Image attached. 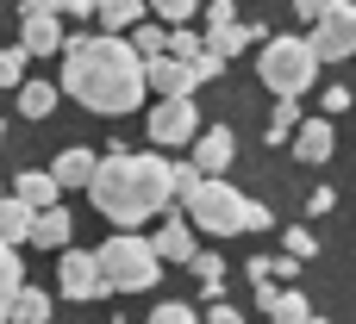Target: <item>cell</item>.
<instances>
[{
    "instance_id": "8fae6325",
    "label": "cell",
    "mask_w": 356,
    "mask_h": 324,
    "mask_svg": "<svg viewBox=\"0 0 356 324\" xmlns=\"http://www.w3.org/2000/svg\"><path fill=\"white\" fill-rule=\"evenodd\" d=\"M194 87H200L194 62H181V56H156V62H150V94L175 100V94H194Z\"/></svg>"
},
{
    "instance_id": "74e56055",
    "label": "cell",
    "mask_w": 356,
    "mask_h": 324,
    "mask_svg": "<svg viewBox=\"0 0 356 324\" xmlns=\"http://www.w3.org/2000/svg\"><path fill=\"white\" fill-rule=\"evenodd\" d=\"M0 137H6V119H0Z\"/></svg>"
},
{
    "instance_id": "ab89813d",
    "label": "cell",
    "mask_w": 356,
    "mask_h": 324,
    "mask_svg": "<svg viewBox=\"0 0 356 324\" xmlns=\"http://www.w3.org/2000/svg\"><path fill=\"white\" fill-rule=\"evenodd\" d=\"M313 324H325V318H313Z\"/></svg>"
},
{
    "instance_id": "e575fe53",
    "label": "cell",
    "mask_w": 356,
    "mask_h": 324,
    "mask_svg": "<svg viewBox=\"0 0 356 324\" xmlns=\"http://www.w3.org/2000/svg\"><path fill=\"white\" fill-rule=\"evenodd\" d=\"M325 6H332V0H294V12H300L307 25H319V12H325Z\"/></svg>"
},
{
    "instance_id": "30bf717a",
    "label": "cell",
    "mask_w": 356,
    "mask_h": 324,
    "mask_svg": "<svg viewBox=\"0 0 356 324\" xmlns=\"http://www.w3.org/2000/svg\"><path fill=\"white\" fill-rule=\"evenodd\" d=\"M188 156H194V162H200L207 175H225V169L238 162V137H232L225 125H207V131L194 137V150H188Z\"/></svg>"
},
{
    "instance_id": "52a82bcc",
    "label": "cell",
    "mask_w": 356,
    "mask_h": 324,
    "mask_svg": "<svg viewBox=\"0 0 356 324\" xmlns=\"http://www.w3.org/2000/svg\"><path fill=\"white\" fill-rule=\"evenodd\" d=\"M307 37L319 44V56H325V62H344V56H356V0H332Z\"/></svg>"
},
{
    "instance_id": "d6a6232c",
    "label": "cell",
    "mask_w": 356,
    "mask_h": 324,
    "mask_svg": "<svg viewBox=\"0 0 356 324\" xmlns=\"http://www.w3.org/2000/svg\"><path fill=\"white\" fill-rule=\"evenodd\" d=\"M207 324H244V312H238V306H225V300H213V312H207Z\"/></svg>"
},
{
    "instance_id": "e0dca14e",
    "label": "cell",
    "mask_w": 356,
    "mask_h": 324,
    "mask_svg": "<svg viewBox=\"0 0 356 324\" xmlns=\"http://www.w3.org/2000/svg\"><path fill=\"white\" fill-rule=\"evenodd\" d=\"M25 275H19V244L0 237V324H13V300H19Z\"/></svg>"
},
{
    "instance_id": "9a60e30c",
    "label": "cell",
    "mask_w": 356,
    "mask_h": 324,
    "mask_svg": "<svg viewBox=\"0 0 356 324\" xmlns=\"http://www.w3.org/2000/svg\"><path fill=\"white\" fill-rule=\"evenodd\" d=\"M31 231H38V206L19 200V194H6L0 200V237L6 244H31Z\"/></svg>"
},
{
    "instance_id": "7402d4cb",
    "label": "cell",
    "mask_w": 356,
    "mask_h": 324,
    "mask_svg": "<svg viewBox=\"0 0 356 324\" xmlns=\"http://www.w3.org/2000/svg\"><path fill=\"white\" fill-rule=\"evenodd\" d=\"M13 324H50V293L19 287V300H13Z\"/></svg>"
},
{
    "instance_id": "8992f818",
    "label": "cell",
    "mask_w": 356,
    "mask_h": 324,
    "mask_svg": "<svg viewBox=\"0 0 356 324\" xmlns=\"http://www.w3.org/2000/svg\"><path fill=\"white\" fill-rule=\"evenodd\" d=\"M200 131H207V125H200L194 94H175V100H156V106H150V144H163V150H194Z\"/></svg>"
},
{
    "instance_id": "8d00e7d4",
    "label": "cell",
    "mask_w": 356,
    "mask_h": 324,
    "mask_svg": "<svg viewBox=\"0 0 356 324\" xmlns=\"http://www.w3.org/2000/svg\"><path fill=\"white\" fill-rule=\"evenodd\" d=\"M307 212H332V187H313L307 194Z\"/></svg>"
},
{
    "instance_id": "f1b7e54d",
    "label": "cell",
    "mask_w": 356,
    "mask_h": 324,
    "mask_svg": "<svg viewBox=\"0 0 356 324\" xmlns=\"http://www.w3.org/2000/svg\"><path fill=\"white\" fill-rule=\"evenodd\" d=\"M150 324H200V318H194V312H188L181 300H163V306L150 312Z\"/></svg>"
},
{
    "instance_id": "d4e9b609",
    "label": "cell",
    "mask_w": 356,
    "mask_h": 324,
    "mask_svg": "<svg viewBox=\"0 0 356 324\" xmlns=\"http://www.w3.org/2000/svg\"><path fill=\"white\" fill-rule=\"evenodd\" d=\"M300 131V100H275V119H269V144H288Z\"/></svg>"
},
{
    "instance_id": "d6986e66",
    "label": "cell",
    "mask_w": 356,
    "mask_h": 324,
    "mask_svg": "<svg viewBox=\"0 0 356 324\" xmlns=\"http://www.w3.org/2000/svg\"><path fill=\"white\" fill-rule=\"evenodd\" d=\"M56 94H63V87H50V81H25V87H19V112H25V119H50V112H56Z\"/></svg>"
},
{
    "instance_id": "cb8c5ba5",
    "label": "cell",
    "mask_w": 356,
    "mask_h": 324,
    "mask_svg": "<svg viewBox=\"0 0 356 324\" xmlns=\"http://www.w3.org/2000/svg\"><path fill=\"white\" fill-rule=\"evenodd\" d=\"M131 44H138V56H144V62L169 56V31H163V25H131Z\"/></svg>"
},
{
    "instance_id": "7c38bea8",
    "label": "cell",
    "mask_w": 356,
    "mask_h": 324,
    "mask_svg": "<svg viewBox=\"0 0 356 324\" xmlns=\"http://www.w3.org/2000/svg\"><path fill=\"white\" fill-rule=\"evenodd\" d=\"M19 44H25V56H50V50H69V37H63L56 12H38V19H19Z\"/></svg>"
},
{
    "instance_id": "2e32d148",
    "label": "cell",
    "mask_w": 356,
    "mask_h": 324,
    "mask_svg": "<svg viewBox=\"0 0 356 324\" xmlns=\"http://www.w3.org/2000/svg\"><path fill=\"white\" fill-rule=\"evenodd\" d=\"M13 194H19V200H31V206H38V212H50V206H56V200H63V181H56V175H50V169H44V175H38V169H25V175H19V181H13Z\"/></svg>"
},
{
    "instance_id": "5bb4252c",
    "label": "cell",
    "mask_w": 356,
    "mask_h": 324,
    "mask_svg": "<svg viewBox=\"0 0 356 324\" xmlns=\"http://www.w3.org/2000/svg\"><path fill=\"white\" fill-rule=\"evenodd\" d=\"M194 219H169L163 231H156V250H163V262H194L200 256V244H194Z\"/></svg>"
},
{
    "instance_id": "1f68e13d",
    "label": "cell",
    "mask_w": 356,
    "mask_h": 324,
    "mask_svg": "<svg viewBox=\"0 0 356 324\" xmlns=\"http://www.w3.org/2000/svg\"><path fill=\"white\" fill-rule=\"evenodd\" d=\"M238 19V0H207V25H232Z\"/></svg>"
},
{
    "instance_id": "484cf974",
    "label": "cell",
    "mask_w": 356,
    "mask_h": 324,
    "mask_svg": "<svg viewBox=\"0 0 356 324\" xmlns=\"http://www.w3.org/2000/svg\"><path fill=\"white\" fill-rule=\"evenodd\" d=\"M0 87H25V44H0Z\"/></svg>"
},
{
    "instance_id": "4fadbf2b",
    "label": "cell",
    "mask_w": 356,
    "mask_h": 324,
    "mask_svg": "<svg viewBox=\"0 0 356 324\" xmlns=\"http://www.w3.org/2000/svg\"><path fill=\"white\" fill-rule=\"evenodd\" d=\"M50 175L63 181V194H75V187H94V175H100V156L75 144V150H63V156L50 162Z\"/></svg>"
},
{
    "instance_id": "277c9868",
    "label": "cell",
    "mask_w": 356,
    "mask_h": 324,
    "mask_svg": "<svg viewBox=\"0 0 356 324\" xmlns=\"http://www.w3.org/2000/svg\"><path fill=\"white\" fill-rule=\"evenodd\" d=\"M319 44L313 37H300V31H282V37H269L263 44V56H257V75H263V87L275 94V100H300L307 87H313V75H319Z\"/></svg>"
},
{
    "instance_id": "d590c367",
    "label": "cell",
    "mask_w": 356,
    "mask_h": 324,
    "mask_svg": "<svg viewBox=\"0 0 356 324\" xmlns=\"http://www.w3.org/2000/svg\"><path fill=\"white\" fill-rule=\"evenodd\" d=\"M38 12H63V0H25L19 6V19H38Z\"/></svg>"
},
{
    "instance_id": "ba28073f",
    "label": "cell",
    "mask_w": 356,
    "mask_h": 324,
    "mask_svg": "<svg viewBox=\"0 0 356 324\" xmlns=\"http://www.w3.org/2000/svg\"><path fill=\"white\" fill-rule=\"evenodd\" d=\"M56 287L69 293V300H100V293H113L106 287V268H100V256H88V250H63V268H56Z\"/></svg>"
},
{
    "instance_id": "5b68a950",
    "label": "cell",
    "mask_w": 356,
    "mask_h": 324,
    "mask_svg": "<svg viewBox=\"0 0 356 324\" xmlns=\"http://www.w3.org/2000/svg\"><path fill=\"white\" fill-rule=\"evenodd\" d=\"M94 256H100V268H106V287H113V293H150V287H156V275H163V250H156V237H138V231L106 237Z\"/></svg>"
},
{
    "instance_id": "9c48e42d",
    "label": "cell",
    "mask_w": 356,
    "mask_h": 324,
    "mask_svg": "<svg viewBox=\"0 0 356 324\" xmlns=\"http://www.w3.org/2000/svg\"><path fill=\"white\" fill-rule=\"evenodd\" d=\"M257 306L269 312V324H313V306H307V293L288 281V287H275V281H263L257 287Z\"/></svg>"
},
{
    "instance_id": "7a4b0ae2",
    "label": "cell",
    "mask_w": 356,
    "mask_h": 324,
    "mask_svg": "<svg viewBox=\"0 0 356 324\" xmlns=\"http://www.w3.org/2000/svg\"><path fill=\"white\" fill-rule=\"evenodd\" d=\"M94 212L113 219L119 231H138L144 219L169 212L175 206V162L169 156H138V150H106L100 156V175H94Z\"/></svg>"
},
{
    "instance_id": "f35d334b",
    "label": "cell",
    "mask_w": 356,
    "mask_h": 324,
    "mask_svg": "<svg viewBox=\"0 0 356 324\" xmlns=\"http://www.w3.org/2000/svg\"><path fill=\"white\" fill-rule=\"evenodd\" d=\"M0 200H6V187H0Z\"/></svg>"
},
{
    "instance_id": "44dd1931",
    "label": "cell",
    "mask_w": 356,
    "mask_h": 324,
    "mask_svg": "<svg viewBox=\"0 0 356 324\" xmlns=\"http://www.w3.org/2000/svg\"><path fill=\"white\" fill-rule=\"evenodd\" d=\"M31 244H38V250H56V244H69V212H63V206L38 212V231H31Z\"/></svg>"
},
{
    "instance_id": "6da1fadb",
    "label": "cell",
    "mask_w": 356,
    "mask_h": 324,
    "mask_svg": "<svg viewBox=\"0 0 356 324\" xmlns=\"http://www.w3.org/2000/svg\"><path fill=\"white\" fill-rule=\"evenodd\" d=\"M63 94H75L100 119L138 112V100L150 94V62L119 31H81L63 50Z\"/></svg>"
},
{
    "instance_id": "f546056e",
    "label": "cell",
    "mask_w": 356,
    "mask_h": 324,
    "mask_svg": "<svg viewBox=\"0 0 356 324\" xmlns=\"http://www.w3.org/2000/svg\"><path fill=\"white\" fill-rule=\"evenodd\" d=\"M288 250H294V256H300V262H307V256H313V250H319V244H313V231H307V225H294V231H288Z\"/></svg>"
},
{
    "instance_id": "ac0fdd59",
    "label": "cell",
    "mask_w": 356,
    "mask_h": 324,
    "mask_svg": "<svg viewBox=\"0 0 356 324\" xmlns=\"http://www.w3.org/2000/svg\"><path fill=\"white\" fill-rule=\"evenodd\" d=\"M294 156H300V162H325V156H332V119H307V125L294 131Z\"/></svg>"
},
{
    "instance_id": "603a6c76",
    "label": "cell",
    "mask_w": 356,
    "mask_h": 324,
    "mask_svg": "<svg viewBox=\"0 0 356 324\" xmlns=\"http://www.w3.org/2000/svg\"><path fill=\"white\" fill-rule=\"evenodd\" d=\"M213 44H207V31H194V25H175L169 31V56H181V62H200Z\"/></svg>"
},
{
    "instance_id": "836d02e7",
    "label": "cell",
    "mask_w": 356,
    "mask_h": 324,
    "mask_svg": "<svg viewBox=\"0 0 356 324\" xmlns=\"http://www.w3.org/2000/svg\"><path fill=\"white\" fill-rule=\"evenodd\" d=\"M344 106H350V87H344V81H338V87H325V112H344Z\"/></svg>"
},
{
    "instance_id": "ffe728a7",
    "label": "cell",
    "mask_w": 356,
    "mask_h": 324,
    "mask_svg": "<svg viewBox=\"0 0 356 324\" xmlns=\"http://www.w3.org/2000/svg\"><path fill=\"white\" fill-rule=\"evenodd\" d=\"M150 0H100V31H131Z\"/></svg>"
},
{
    "instance_id": "3957f363",
    "label": "cell",
    "mask_w": 356,
    "mask_h": 324,
    "mask_svg": "<svg viewBox=\"0 0 356 324\" xmlns=\"http://www.w3.org/2000/svg\"><path fill=\"white\" fill-rule=\"evenodd\" d=\"M188 219H194L200 231H213V237L269 231V206H263V200H250V194H238L225 175H207V187L188 200Z\"/></svg>"
},
{
    "instance_id": "4dcf8cb0",
    "label": "cell",
    "mask_w": 356,
    "mask_h": 324,
    "mask_svg": "<svg viewBox=\"0 0 356 324\" xmlns=\"http://www.w3.org/2000/svg\"><path fill=\"white\" fill-rule=\"evenodd\" d=\"M269 275H275V281H294V275H300V256H294V250H288V256H269Z\"/></svg>"
},
{
    "instance_id": "4316f807",
    "label": "cell",
    "mask_w": 356,
    "mask_h": 324,
    "mask_svg": "<svg viewBox=\"0 0 356 324\" xmlns=\"http://www.w3.org/2000/svg\"><path fill=\"white\" fill-rule=\"evenodd\" d=\"M188 268H194V275H200V287H207V293H213V300H219V293H225V287H219V281H225V262H219V256H213V250H200V256H194V262H188Z\"/></svg>"
},
{
    "instance_id": "83f0119b",
    "label": "cell",
    "mask_w": 356,
    "mask_h": 324,
    "mask_svg": "<svg viewBox=\"0 0 356 324\" xmlns=\"http://www.w3.org/2000/svg\"><path fill=\"white\" fill-rule=\"evenodd\" d=\"M150 12H156V19H169V25H188V19L200 12V0H150Z\"/></svg>"
}]
</instances>
